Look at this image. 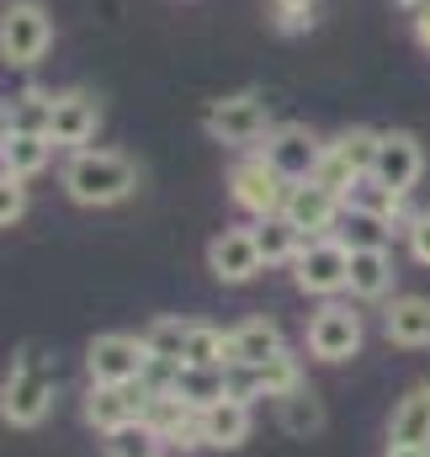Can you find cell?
I'll use <instances>...</instances> for the list:
<instances>
[{
  "mask_svg": "<svg viewBox=\"0 0 430 457\" xmlns=\"http://www.w3.org/2000/svg\"><path fill=\"white\" fill-rule=\"evenodd\" d=\"M181 367H228V336L192 320V341H186V361Z\"/></svg>",
  "mask_w": 430,
  "mask_h": 457,
  "instance_id": "28",
  "label": "cell"
},
{
  "mask_svg": "<svg viewBox=\"0 0 430 457\" xmlns=\"http://www.w3.org/2000/svg\"><path fill=\"white\" fill-rule=\"evenodd\" d=\"M54 48V16L43 0H11L0 11V64L5 70H32Z\"/></svg>",
  "mask_w": 430,
  "mask_h": 457,
  "instance_id": "4",
  "label": "cell"
},
{
  "mask_svg": "<svg viewBox=\"0 0 430 457\" xmlns=\"http://www.w3.org/2000/svg\"><path fill=\"white\" fill-rule=\"evenodd\" d=\"M383 457H430V447H388Z\"/></svg>",
  "mask_w": 430,
  "mask_h": 457,
  "instance_id": "34",
  "label": "cell"
},
{
  "mask_svg": "<svg viewBox=\"0 0 430 457\" xmlns=\"http://www.w3.org/2000/svg\"><path fill=\"white\" fill-rule=\"evenodd\" d=\"M287 181L266 165V154H250V160H239L234 170H228V197L250 213V219H277L282 213V203H287Z\"/></svg>",
  "mask_w": 430,
  "mask_h": 457,
  "instance_id": "9",
  "label": "cell"
},
{
  "mask_svg": "<svg viewBox=\"0 0 430 457\" xmlns=\"http://www.w3.org/2000/svg\"><path fill=\"white\" fill-rule=\"evenodd\" d=\"M208 138L223 149H250V144H266V133L277 128L271 122V102L260 91H234V96H218L203 112Z\"/></svg>",
  "mask_w": 430,
  "mask_h": 457,
  "instance_id": "3",
  "label": "cell"
},
{
  "mask_svg": "<svg viewBox=\"0 0 430 457\" xmlns=\"http://www.w3.org/2000/svg\"><path fill=\"white\" fill-rule=\"evenodd\" d=\"M48 410H54V361L43 356V345H21L0 378V420L11 431H37Z\"/></svg>",
  "mask_w": 430,
  "mask_h": 457,
  "instance_id": "2",
  "label": "cell"
},
{
  "mask_svg": "<svg viewBox=\"0 0 430 457\" xmlns=\"http://www.w3.org/2000/svg\"><path fill=\"white\" fill-rule=\"evenodd\" d=\"M250 228H255V245H260V261H266V266H293V261H298L303 234L287 224L282 213H277V219H255Z\"/></svg>",
  "mask_w": 430,
  "mask_h": 457,
  "instance_id": "23",
  "label": "cell"
},
{
  "mask_svg": "<svg viewBox=\"0 0 430 457\" xmlns=\"http://www.w3.org/2000/svg\"><path fill=\"white\" fill-rule=\"evenodd\" d=\"M367 176H372V181H383L388 192L409 197V192H415V181L426 176V149H420V138H415V133H404V128L383 133V138H377V154H372V170H367Z\"/></svg>",
  "mask_w": 430,
  "mask_h": 457,
  "instance_id": "10",
  "label": "cell"
},
{
  "mask_svg": "<svg viewBox=\"0 0 430 457\" xmlns=\"http://www.w3.org/2000/svg\"><path fill=\"white\" fill-rule=\"evenodd\" d=\"M48 154H54V138H48V133H21V128H11V138H5V149H0V170L32 181L37 170H48Z\"/></svg>",
  "mask_w": 430,
  "mask_h": 457,
  "instance_id": "21",
  "label": "cell"
},
{
  "mask_svg": "<svg viewBox=\"0 0 430 457\" xmlns=\"http://www.w3.org/2000/svg\"><path fill=\"white\" fill-rule=\"evenodd\" d=\"M59 181H64V197L80 208H117L138 192V165L117 149H75Z\"/></svg>",
  "mask_w": 430,
  "mask_h": 457,
  "instance_id": "1",
  "label": "cell"
},
{
  "mask_svg": "<svg viewBox=\"0 0 430 457\" xmlns=\"http://www.w3.org/2000/svg\"><path fill=\"white\" fill-rule=\"evenodd\" d=\"M277 426L287 431V436H298V442H309V436H319L324 431V399L303 383V388H293L287 399H277Z\"/></svg>",
  "mask_w": 430,
  "mask_h": 457,
  "instance_id": "22",
  "label": "cell"
},
{
  "mask_svg": "<svg viewBox=\"0 0 430 457\" xmlns=\"http://www.w3.org/2000/svg\"><path fill=\"white\" fill-rule=\"evenodd\" d=\"M345 293L356 303H388L393 298V255L388 250H351Z\"/></svg>",
  "mask_w": 430,
  "mask_h": 457,
  "instance_id": "17",
  "label": "cell"
},
{
  "mask_svg": "<svg viewBox=\"0 0 430 457\" xmlns=\"http://www.w3.org/2000/svg\"><path fill=\"white\" fill-rule=\"evenodd\" d=\"M160 367L154 351L144 336H128V330H107L86 345V372L91 383H144V372Z\"/></svg>",
  "mask_w": 430,
  "mask_h": 457,
  "instance_id": "6",
  "label": "cell"
},
{
  "mask_svg": "<svg viewBox=\"0 0 430 457\" xmlns=\"http://www.w3.org/2000/svg\"><path fill=\"white\" fill-rule=\"evenodd\" d=\"M345 208H356V213H377V219H388V224H393V219L404 213V197H399V192H388L383 181L361 176V181L345 192Z\"/></svg>",
  "mask_w": 430,
  "mask_h": 457,
  "instance_id": "27",
  "label": "cell"
},
{
  "mask_svg": "<svg viewBox=\"0 0 430 457\" xmlns=\"http://www.w3.org/2000/svg\"><path fill=\"white\" fill-rule=\"evenodd\" d=\"M383 336L404 351H426L430 345V298L420 293H399L383 303Z\"/></svg>",
  "mask_w": 430,
  "mask_h": 457,
  "instance_id": "15",
  "label": "cell"
},
{
  "mask_svg": "<svg viewBox=\"0 0 430 457\" xmlns=\"http://www.w3.org/2000/svg\"><path fill=\"white\" fill-rule=\"evenodd\" d=\"M345 277H351V250H345L340 234L303 239V250H298V261H293L298 293H309V298H340V293H345Z\"/></svg>",
  "mask_w": 430,
  "mask_h": 457,
  "instance_id": "5",
  "label": "cell"
},
{
  "mask_svg": "<svg viewBox=\"0 0 430 457\" xmlns=\"http://www.w3.org/2000/svg\"><path fill=\"white\" fill-rule=\"evenodd\" d=\"M260 154H266V165H271L287 187H298V181H314V170H319V160H324V144L314 138V128L282 122V128L266 133Z\"/></svg>",
  "mask_w": 430,
  "mask_h": 457,
  "instance_id": "7",
  "label": "cell"
},
{
  "mask_svg": "<svg viewBox=\"0 0 430 457\" xmlns=\"http://www.w3.org/2000/svg\"><path fill=\"white\" fill-rule=\"evenodd\" d=\"M277 351H287L277 320H260V314H255V320H244V325L228 330V367H260V361H271Z\"/></svg>",
  "mask_w": 430,
  "mask_h": 457,
  "instance_id": "19",
  "label": "cell"
},
{
  "mask_svg": "<svg viewBox=\"0 0 430 457\" xmlns=\"http://www.w3.org/2000/svg\"><path fill=\"white\" fill-rule=\"evenodd\" d=\"M107 457H165V442L149 420H128L107 436Z\"/></svg>",
  "mask_w": 430,
  "mask_h": 457,
  "instance_id": "25",
  "label": "cell"
},
{
  "mask_svg": "<svg viewBox=\"0 0 430 457\" xmlns=\"http://www.w3.org/2000/svg\"><path fill=\"white\" fill-rule=\"evenodd\" d=\"M388 219H377V213H356V208H345L340 213V239H345V250H388Z\"/></svg>",
  "mask_w": 430,
  "mask_h": 457,
  "instance_id": "26",
  "label": "cell"
},
{
  "mask_svg": "<svg viewBox=\"0 0 430 457\" xmlns=\"http://www.w3.org/2000/svg\"><path fill=\"white\" fill-rule=\"evenodd\" d=\"M165 388H170L176 399H186V404L203 415L208 404L228 399V367H170Z\"/></svg>",
  "mask_w": 430,
  "mask_h": 457,
  "instance_id": "20",
  "label": "cell"
},
{
  "mask_svg": "<svg viewBox=\"0 0 430 457\" xmlns=\"http://www.w3.org/2000/svg\"><path fill=\"white\" fill-rule=\"evenodd\" d=\"M409 21H415V43H420V48L430 54V5L420 11V16H409Z\"/></svg>",
  "mask_w": 430,
  "mask_h": 457,
  "instance_id": "33",
  "label": "cell"
},
{
  "mask_svg": "<svg viewBox=\"0 0 430 457\" xmlns=\"http://www.w3.org/2000/svg\"><path fill=\"white\" fill-rule=\"evenodd\" d=\"M96 128H102V102H96L91 91H80V86L54 91V117H48L54 149H70V154H75V149H91Z\"/></svg>",
  "mask_w": 430,
  "mask_h": 457,
  "instance_id": "11",
  "label": "cell"
},
{
  "mask_svg": "<svg viewBox=\"0 0 430 457\" xmlns=\"http://www.w3.org/2000/svg\"><path fill=\"white\" fill-rule=\"evenodd\" d=\"M144 404H149V388L144 383H91V394H86V420L112 436L117 426H128V420H144Z\"/></svg>",
  "mask_w": 430,
  "mask_h": 457,
  "instance_id": "13",
  "label": "cell"
},
{
  "mask_svg": "<svg viewBox=\"0 0 430 457\" xmlns=\"http://www.w3.org/2000/svg\"><path fill=\"white\" fill-rule=\"evenodd\" d=\"M388 447H430V383H409L388 415Z\"/></svg>",
  "mask_w": 430,
  "mask_h": 457,
  "instance_id": "18",
  "label": "cell"
},
{
  "mask_svg": "<svg viewBox=\"0 0 430 457\" xmlns=\"http://www.w3.org/2000/svg\"><path fill=\"white\" fill-rule=\"evenodd\" d=\"M361 341H367V330H361V314L351 303L324 298L319 309H314V320H309V351L319 361H351L361 351Z\"/></svg>",
  "mask_w": 430,
  "mask_h": 457,
  "instance_id": "8",
  "label": "cell"
},
{
  "mask_svg": "<svg viewBox=\"0 0 430 457\" xmlns=\"http://www.w3.org/2000/svg\"><path fill=\"white\" fill-rule=\"evenodd\" d=\"M5 112H11V128H21V133H48V117H54V91H21Z\"/></svg>",
  "mask_w": 430,
  "mask_h": 457,
  "instance_id": "29",
  "label": "cell"
},
{
  "mask_svg": "<svg viewBox=\"0 0 430 457\" xmlns=\"http://www.w3.org/2000/svg\"><path fill=\"white\" fill-rule=\"evenodd\" d=\"M250 426H255V410H250V399H239V394H228V399H218V404L203 410V442L218 447V453L244 447V442H250Z\"/></svg>",
  "mask_w": 430,
  "mask_h": 457,
  "instance_id": "16",
  "label": "cell"
},
{
  "mask_svg": "<svg viewBox=\"0 0 430 457\" xmlns=\"http://www.w3.org/2000/svg\"><path fill=\"white\" fill-rule=\"evenodd\" d=\"M21 213H27V181L0 170V228H11Z\"/></svg>",
  "mask_w": 430,
  "mask_h": 457,
  "instance_id": "30",
  "label": "cell"
},
{
  "mask_svg": "<svg viewBox=\"0 0 430 457\" xmlns=\"http://www.w3.org/2000/svg\"><path fill=\"white\" fill-rule=\"evenodd\" d=\"M340 213H345V203H340L335 192H324L319 181H298V187L287 192V203H282V219L298 228L303 239L329 234V228L340 224Z\"/></svg>",
  "mask_w": 430,
  "mask_h": 457,
  "instance_id": "14",
  "label": "cell"
},
{
  "mask_svg": "<svg viewBox=\"0 0 430 457\" xmlns=\"http://www.w3.org/2000/svg\"><path fill=\"white\" fill-rule=\"evenodd\" d=\"M404 239H409V255H415L420 266H430V208L404 224Z\"/></svg>",
  "mask_w": 430,
  "mask_h": 457,
  "instance_id": "32",
  "label": "cell"
},
{
  "mask_svg": "<svg viewBox=\"0 0 430 457\" xmlns=\"http://www.w3.org/2000/svg\"><path fill=\"white\" fill-rule=\"evenodd\" d=\"M144 341H149V351H154V361L181 367V361H186V341H192V320H181V314H160V320L144 330Z\"/></svg>",
  "mask_w": 430,
  "mask_h": 457,
  "instance_id": "24",
  "label": "cell"
},
{
  "mask_svg": "<svg viewBox=\"0 0 430 457\" xmlns=\"http://www.w3.org/2000/svg\"><path fill=\"white\" fill-rule=\"evenodd\" d=\"M5 138H11V112H0V149H5Z\"/></svg>",
  "mask_w": 430,
  "mask_h": 457,
  "instance_id": "36",
  "label": "cell"
},
{
  "mask_svg": "<svg viewBox=\"0 0 430 457\" xmlns=\"http://www.w3.org/2000/svg\"><path fill=\"white\" fill-rule=\"evenodd\" d=\"M260 245H255V228H223L208 239V271H213L223 287H244L260 277Z\"/></svg>",
  "mask_w": 430,
  "mask_h": 457,
  "instance_id": "12",
  "label": "cell"
},
{
  "mask_svg": "<svg viewBox=\"0 0 430 457\" xmlns=\"http://www.w3.org/2000/svg\"><path fill=\"white\" fill-rule=\"evenodd\" d=\"M393 5H399V11H404V16H420V11H426L430 0H393Z\"/></svg>",
  "mask_w": 430,
  "mask_h": 457,
  "instance_id": "35",
  "label": "cell"
},
{
  "mask_svg": "<svg viewBox=\"0 0 430 457\" xmlns=\"http://www.w3.org/2000/svg\"><path fill=\"white\" fill-rule=\"evenodd\" d=\"M277 5V27L282 32H303V27H314V5L319 0H271Z\"/></svg>",
  "mask_w": 430,
  "mask_h": 457,
  "instance_id": "31",
  "label": "cell"
}]
</instances>
